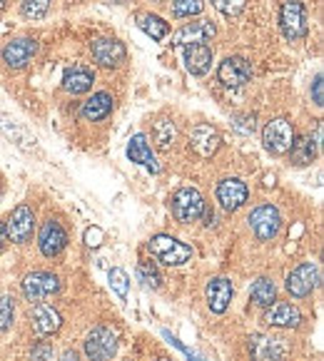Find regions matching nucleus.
<instances>
[{
    "mask_svg": "<svg viewBox=\"0 0 324 361\" xmlns=\"http://www.w3.org/2000/svg\"><path fill=\"white\" fill-rule=\"evenodd\" d=\"M148 252L152 255V259L162 262L167 267H180L190 262L192 257V247H187L185 242H180L172 234H155L148 242Z\"/></svg>",
    "mask_w": 324,
    "mask_h": 361,
    "instance_id": "f257e3e1",
    "label": "nucleus"
},
{
    "mask_svg": "<svg viewBox=\"0 0 324 361\" xmlns=\"http://www.w3.org/2000/svg\"><path fill=\"white\" fill-rule=\"evenodd\" d=\"M280 27H282V35L287 37L289 43H297V40L307 37L309 20H307L304 3H299V0H284L280 8Z\"/></svg>",
    "mask_w": 324,
    "mask_h": 361,
    "instance_id": "f03ea898",
    "label": "nucleus"
},
{
    "mask_svg": "<svg viewBox=\"0 0 324 361\" xmlns=\"http://www.w3.org/2000/svg\"><path fill=\"white\" fill-rule=\"evenodd\" d=\"M83 351H85L88 361H112L117 354V331L112 326H95L83 341Z\"/></svg>",
    "mask_w": 324,
    "mask_h": 361,
    "instance_id": "7ed1b4c3",
    "label": "nucleus"
},
{
    "mask_svg": "<svg viewBox=\"0 0 324 361\" xmlns=\"http://www.w3.org/2000/svg\"><path fill=\"white\" fill-rule=\"evenodd\" d=\"M262 142H265V149L275 157H282L287 154L289 147L294 142V128L287 117H272L270 123L262 130Z\"/></svg>",
    "mask_w": 324,
    "mask_h": 361,
    "instance_id": "20e7f679",
    "label": "nucleus"
},
{
    "mask_svg": "<svg viewBox=\"0 0 324 361\" xmlns=\"http://www.w3.org/2000/svg\"><path fill=\"white\" fill-rule=\"evenodd\" d=\"M170 207L180 224L197 222L202 214V207H205V197H202L200 190H195V187H182V190H177L175 195H172Z\"/></svg>",
    "mask_w": 324,
    "mask_h": 361,
    "instance_id": "39448f33",
    "label": "nucleus"
},
{
    "mask_svg": "<svg viewBox=\"0 0 324 361\" xmlns=\"http://www.w3.org/2000/svg\"><path fill=\"white\" fill-rule=\"evenodd\" d=\"M247 222L260 242H272L282 229V214L275 204H260L250 212Z\"/></svg>",
    "mask_w": 324,
    "mask_h": 361,
    "instance_id": "423d86ee",
    "label": "nucleus"
},
{
    "mask_svg": "<svg viewBox=\"0 0 324 361\" xmlns=\"http://www.w3.org/2000/svg\"><path fill=\"white\" fill-rule=\"evenodd\" d=\"M319 284V267L314 262H302L299 267H294L287 274V292L292 294L294 299H304L317 289Z\"/></svg>",
    "mask_w": 324,
    "mask_h": 361,
    "instance_id": "0eeeda50",
    "label": "nucleus"
},
{
    "mask_svg": "<svg viewBox=\"0 0 324 361\" xmlns=\"http://www.w3.org/2000/svg\"><path fill=\"white\" fill-rule=\"evenodd\" d=\"M250 356L252 361H287L289 344L280 336L255 334L250 336Z\"/></svg>",
    "mask_w": 324,
    "mask_h": 361,
    "instance_id": "6e6552de",
    "label": "nucleus"
},
{
    "mask_svg": "<svg viewBox=\"0 0 324 361\" xmlns=\"http://www.w3.org/2000/svg\"><path fill=\"white\" fill-rule=\"evenodd\" d=\"M90 55L100 68H120L128 58V50L125 45L117 40V37H95L90 43Z\"/></svg>",
    "mask_w": 324,
    "mask_h": 361,
    "instance_id": "1a4fd4ad",
    "label": "nucleus"
},
{
    "mask_svg": "<svg viewBox=\"0 0 324 361\" xmlns=\"http://www.w3.org/2000/svg\"><path fill=\"white\" fill-rule=\"evenodd\" d=\"M37 55V40L35 37H13L6 48L0 50V58L11 70H23L32 63Z\"/></svg>",
    "mask_w": 324,
    "mask_h": 361,
    "instance_id": "9d476101",
    "label": "nucleus"
},
{
    "mask_svg": "<svg viewBox=\"0 0 324 361\" xmlns=\"http://www.w3.org/2000/svg\"><path fill=\"white\" fill-rule=\"evenodd\" d=\"M60 287L63 284H60L58 274H53V271H32V274H28L23 279V294L30 302H40L45 297H53V294L60 292Z\"/></svg>",
    "mask_w": 324,
    "mask_h": 361,
    "instance_id": "9b49d317",
    "label": "nucleus"
},
{
    "mask_svg": "<svg viewBox=\"0 0 324 361\" xmlns=\"http://www.w3.org/2000/svg\"><path fill=\"white\" fill-rule=\"evenodd\" d=\"M217 80L224 87H242L252 80V65L250 60L239 58V55H229L220 63Z\"/></svg>",
    "mask_w": 324,
    "mask_h": 361,
    "instance_id": "f8f14e48",
    "label": "nucleus"
},
{
    "mask_svg": "<svg viewBox=\"0 0 324 361\" xmlns=\"http://www.w3.org/2000/svg\"><path fill=\"white\" fill-rule=\"evenodd\" d=\"M32 229H35V214H32V209L28 204H18L11 212V217H8V227H6L8 239L16 242V245H25V242H30Z\"/></svg>",
    "mask_w": 324,
    "mask_h": 361,
    "instance_id": "ddd939ff",
    "label": "nucleus"
},
{
    "mask_svg": "<svg viewBox=\"0 0 324 361\" xmlns=\"http://www.w3.org/2000/svg\"><path fill=\"white\" fill-rule=\"evenodd\" d=\"M37 247H40L43 257H48V259L58 257L68 247V232H65V227L58 219H48L40 227V232H37Z\"/></svg>",
    "mask_w": 324,
    "mask_h": 361,
    "instance_id": "4468645a",
    "label": "nucleus"
},
{
    "mask_svg": "<svg viewBox=\"0 0 324 361\" xmlns=\"http://www.w3.org/2000/svg\"><path fill=\"white\" fill-rule=\"evenodd\" d=\"M190 147L195 149L200 157H212L217 154V149L222 147V137H220L217 128H212L210 123H197L190 130Z\"/></svg>",
    "mask_w": 324,
    "mask_h": 361,
    "instance_id": "2eb2a0df",
    "label": "nucleus"
},
{
    "mask_svg": "<svg viewBox=\"0 0 324 361\" xmlns=\"http://www.w3.org/2000/svg\"><path fill=\"white\" fill-rule=\"evenodd\" d=\"M215 195H217V202L224 212H237V209L247 202L250 190H247L245 182L237 180V177H227V180H222L217 185V192H215Z\"/></svg>",
    "mask_w": 324,
    "mask_h": 361,
    "instance_id": "dca6fc26",
    "label": "nucleus"
},
{
    "mask_svg": "<svg viewBox=\"0 0 324 361\" xmlns=\"http://www.w3.org/2000/svg\"><path fill=\"white\" fill-rule=\"evenodd\" d=\"M215 32H217V27H215L212 20H205V18H200V20H192V23H185V25L180 27V30L172 35V43L175 45H197V43H208V40H212Z\"/></svg>",
    "mask_w": 324,
    "mask_h": 361,
    "instance_id": "f3484780",
    "label": "nucleus"
},
{
    "mask_svg": "<svg viewBox=\"0 0 324 361\" xmlns=\"http://www.w3.org/2000/svg\"><path fill=\"white\" fill-rule=\"evenodd\" d=\"M302 322V314L289 302H272L265 312V324L275 329H297Z\"/></svg>",
    "mask_w": 324,
    "mask_h": 361,
    "instance_id": "a211bd4d",
    "label": "nucleus"
},
{
    "mask_svg": "<svg viewBox=\"0 0 324 361\" xmlns=\"http://www.w3.org/2000/svg\"><path fill=\"white\" fill-rule=\"evenodd\" d=\"M92 82H95V73L85 63L70 65L63 75V90L70 92V95H85V92L92 90Z\"/></svg>",
    "mask_w": 324,
    "mask_h": 361,
    "instance_id": "6ab92c4d",
    "label": "nucleus"
},
{
    "mask_svg": "<svg viewBox=\"0 0 324 361\" xmlns=\"http://www.w3.org/2000/svg\"><path fill=\"white\" fill-rule=\"evenodd\" d=\"M112 110H115V97H112L110 92L100 90V92H92V95L83 102L80 117L88 120V123H100V120L112 115Z\"/></svg>",
    "mask_w": 324,
    "mask_h": 361,
    "instance_id": "aec40b11",
    "label": "nucleus"
},
{
    "mask_svg": "<svg viewBox=\"0 0 324 361\" xmlns=\"http://www.w3.org/2000/svg\"><path fill=\"white\" fill-rule=\"evenodd\" d=\"M182 60H185L187 73L202 78V75H208L210 68H212V50L205 43L185 45V48H182Z\"/></svg>",
    "mask_w": 324,
    "mask_h": 361,
    "instance_id": "412c9836",
    "label": "nucleus"
},
{
    "mask_svg": "<svg viewBox=\"0 0 324 361\" xmlns=\"http://www.w3.org/2000/svg\"><path fill=\"white\" fill-rule=\"evenodd\" d=\"M232 294H234V289L229 279H224V276L212 279V282L208 284V289H205V299H208L210 312H215V314L227 312L229 302H232Z\"/></svg>",
    "mask_w": 324,
    "mask_h": 361,
    "instance_id": "4be33fe9",
    "label": "nucleus"
},
{
    "mask_svg": "<svg viewBox=\"0 0 324 361\" xmlns=\"http://www.w3.org/2000/svg\"><path fill=\"white\" fill-rule=\"evenodd\" d=\"M63 326V317L55 307L50 304H35L32 307V329L37 331V336H50Z\"/></svg>",
    "mask_w": 324,
    "mask_h": 361,
    "instance_id": "5701e85b",
    "label": "nucleus"
},
{
    "mask_svg": "<svg viewBox=\"0 0 324 361\" xmlns=\"http://www.w3.org/2000/svg\"><path fill=\"white\" fill-rule=\"evenodd\" d=\"M128 157H130V162L143 165L145 170L152 172V175H160V165H157V159H155V152H152V147H150V142H148L145 135H135V137H130Z\"/></svg>",
    "mask_w": 324,
    "mask_h": 361,
    "instance_id": "b1692460",
    "label": "nucleus"
},
{
    "mask_svg": "<svg viewBox=\"0 0 324 361\" xmlns=\"http://www.w3.org/2000/svg\"><path fill=\"white\" fill-rule=\"evenodd\" d=\"M0 133L6 135L8 140H13V142L25 149V152H30V149L35 147V137H32L18 120H13V117H8V115H0Z\"/></svg>",
    "mask_w": 324,
    "mask_h": 361,
    "instance_id": "393cba45",
    "label": "nucleus"
},
{
    "mask_svg": "<svg viewBox=\"0 0 324 361\" xmlns=\"http://www.w3.org/2000/svg\"><path fill=\"white\" fill-rule=\"evenodd\" d=\"M152 140H155V145H157V149L170 152L177 140V125L172 123L170 117H157L152 123Z\"/></svg>",
    "mask_w": 324,
    "mask_h": 361,
    "instance_id": "a878e982",
    "label": "nucleus"
},
{
    "mask_svg": "<svg viewBox=\"0 0 324 361\" xmlns=\"http://www.w3.org/2000/svg\"><path fill=\"white\" fill-rule=\"evenodd\" d=\"M314 157H317V145H314V140H309L307 135L294 137L292 147H289V159H292V165L307 167L314 162Z\"/></svg>",
    "mask_w": 324,
    "mask_h": 361,
    "instance_id": "bb28decb",
    "label": "nucleus"
},
{
    "mask_svg": "<svg viewBox=\"0 0 324 361\" xmlns=\"http://www.w3.org/2000/svg\"><path fill=\"white\" fill-rule=\"evenodd\" d=\"M138 27L152 40H165L170 35V23H165L160 16H152V13H138Z\"/></svg>",
    "mask_w": 324,
    "mask_h": 361,
    "instance_id": "cd10ccee",
    "label": "nucleus"
},
{
    "mask_svg": "<svg viewBox=\"0 0 324 361\" xmlns=\"http://www.w3.org/2000/svg\"><path fill=\"white\" fill-rule=\"evenodd\" d=\"M250 297L252 302L257 304V307H270L272 302H277V287L272 279H267V276H260V279H255V284L250 287Z\"/></svg>",
    "mask_w": 324,
    "mask_h": 361,
    "instance_id": "c85d7f7f",
    "label": "nucleus"
},
{
    "mask_svg": "<svg viewBox=\"0 0 324 361\" xmlns=\"http://www.w3.org/2000/svg\"><path fill=\"white\" fill-rule=\"evenodd\" d=\"M53 0H20V13L28 20H43L50 13Z\"/></svg>",
    "mask_w": 324,
    "mask_h": 361,
    "instance_id": "c756f323",
    "label": "nucleus"
},
{
    "mask_svg": "<svg viewBox=\"0 0 324 361\" xmlns=\"http://www.w3.org/2000/svg\"><path fill=\"white\" fill-rule=\"evenodd\" d=\"M107 279H110V289L117 294V299H120V302H125V299H128V289H130L128 271L120 269V267H112L110 274H107Z\"/></svg>",
    "mask_w": 324,
    "mask_h": 361,
    "instance_id": "7c9ffc66",
    "label": "nucleus"
},
{
    "mask_svg": "<svg viewBox=\"0 0 324 361\" xmlns=\"http://www.w3.org/2000/svg\"><path fill=\"white\" fill-rule=\"evenodd\" d=\"M202 0H172L170 3V11H172V18L182 20V18H195L202 13Z\"/></svg>",
    "mask_w": 324,
    "mask_h": 361,
    "instance_id": "2f4dec72",
    "label": "nucleus"
},
{
    "mask_svg": "<svg viewBox=\"0 0 324 361\" xmlns=\"http://www.w3.org/2000/svg\"><path fill=\"white\" fill-rule=\"evenodd\" d=\"M138 274H140V279L145 282V287H150V289H157L160 284H162V274H160L157 264H155V262H150V259L140 262Z\"/></svg>",
    "mask_w": 324,
    "mask_h": 361,
    "instance_id": "473e14b6",
    "label": "nucleus"
},
{
    "mask_svg": "<svg viewBox=\"0 0 324 361\" xmlns=\"http://www.w3.org/2000/svg\"><path fill=\"white\" fill-rule=\"evenodd\" d=\"M224 18H234L247 8V0H210Z\"/></svg>",
    "mask_w": 324,
    "mask_h": 361,
    "instance_id": "72a5a7b5",
    "label": "nucleus"
},
{
    "mask_svg": "<svg viewBox=\"0 0 324 361\" xmlns=\"http://www.w3.org/2000/svg\"><path fill=\"white\" fill-rule=\"evenodd\" d=\"M13 317H16V309H13V299L0 297V331L11 329Z\"/></svg>",
    "mask_w": 324,
    "mask_h": 361,
    "instance_id": "f704fd0d",
    "label": "nucleus"
},
{
    "mask_svg": "<svg viewBox=\"0 0 324 361\" xmlns=\"http://www.w3.org/2000/svg\"><path fill=\"white\" fill-rule=\"evenodd\" d=\"M232 128L237 130L239 135H252L257 130V123H255V115H234V120H232Z\"/></svg>",
    "mask_w": 324,
    "mask_h": 361,
    "instance_id": "c9c22d12",
    "label": "nucleus"
},
{
    "mask_svg": "<svg viewBox=\"0 0 324 361\" xmlns=\"http://www.w3.org/2000/svg\"><path fill=\"white\" fill-rule=\"evenodd\" d=\"M50 356H53V346H50L48 341H37V344H32L30 361H50Z\"/></svg>",
    "mask_w": 324,
    "mask_h": 361,
    "instance_id": "e433bc0d",
    "label": "nucleus"
},
{
    "mask_svg": "<svg viewBox=\"0 0 324 361\" xmlns=\"http://www.w3.org/2000/svg\"><path fill=\"white\" fill-rule=\"evenodd\" d=\"M102 239H105V232H102L100 227H88V229H85V245L90 247V250L100 247V245H102Z\"/></svg>",
    "mask_w": 324,
    "mask_h": 361,
    "instance_id": "4c0bfd02",
    "label": "nucleus"
},
{
    "mask_svg": "<svg viewBox=\"0 0 324 361\" xmlns=\"http://www.w3.org/2000/svg\"><path fill=\"white\" fill-rule=\"evenodd\" d=\"M312 100L317 107L324 105V95H322V73L314 75V82H312Z\"/></svg>",
    "mask_w": 324,
    "mask_h": 361,
    "instance_id": "58836bf2",
    "label": "nucleus"
},
{
    "mask_svg": "<svg viewBox=\"0 0 324 361\" xmlns=\"http://www.w3.org/2000/svg\"><path fill=\"white\" fill-rule=\"evenodd\" d=\"M165 336H167V339L172 341V346H177V349H180L182 354H185V356H187V359H190V361H202L200 356H197V354H192V351L187 349V346H182V341H177L175 336H170V331H165Z\"/></svg>",
    "mask_w": 324,
    "mask_h": 361,
    "instance_id": "ea45409f",
    "label": "nucleus"
},
{
    "mask_svg": "<svg viewBox=\"0 0 324 361\" xmlns=\"http://www.w3.org/2000/svg\"><path fill=\"white\" fill-rule=\"evenodd\" d=\"M200 219H202V224H205V227H210V224L215 222V212H212V209L208 207V202H205V207H202V214H200Z\"/></svg>",
    "mask_w": 324,
    "mask_h": 361,
    "instance_id": "a19ab883",
    "label": "nucleus"
},
{
    "mask_svg": "<svg viewBox=\"0 0 324 361\" xmlns=\"http://www.w3.org/2000/svg\"><path fill=\"white\" fill-rule=\"evenodd\" d=\"M58 361H80V354L75 349H68V351H63V356H60Z\"/></svg>",
    "mask_w": 324,
    "mask_h": 361,
    "instance_id": "79ce46f5",
    "label": "nucleus"
},
{
    "mask_svg": "<svg viewBox=\"0 0 324 361\" xmlns=\"http://www.w3.org/2000/svg\"><path fill=\"white\" fill-rule=\"evenodd\" d=\"M6 242H8L6 227H3V224H0V252H3V247H6Z\"/></svg>",
    "mask_w": 324,
    "mask_h": 361,
    "instance_id": "37998d69",
    "label": "nucleus"
},
{
    "mask_svg": "<svg viewBox=\"0 0 324 361\" xmlns=\"http://www.w3.org/2000/svg\"><path fill=\"white\" fill-rule=\"evenodd\" d=\"M8 3H11V0H0V11H6V8H8Z\"/></svg>",
    "mask_w": 324,
    "mask_h": 361,
    "instance_id": "c03bdc74",
    "label": "nucleus"
},
{
    "mask_svg": "<svg viewBox=\"0 0 324 361\" xmlns=\"http://www.w3.org/2000/svg\"><path fill=\"white\" fill-rule=\"evenodd\" d=\"M3 195H6V187H3V182H0V200H3Z\"/></svg>",
    "mask_w": 324,
    "mask_h": 361,
    "instance_id": "a18cd8bd",
    "label": "nucleus"
},
{
    "mask_svg": "<svg viewBox=\"0 0 324 361\" xmlns=\"http://www.w3.org/2000/svg\"><path fill=\"white\" fill-rule=\"evenodd\" d=\"M112 3H117V6H125V3H128V0H112Z\"/></svg>",
    "mask_w": 324,
    "mask_h": 361,
    "instance_id": "49530a36",
    "label": "nucleus"
},
{
    "mask_svg": "<svg viewBox=\"0 0 324 361\" xmlns=\"http://www.w3.org/2000/svg\"><path fill=\"white\" fill-rule=\"evenodd\" d=\"M155 361H172V359H167V356H157Z\"/></svg>",
    "mask_w": 324,
    "mask_h": 361,
    "instance_id": "de8ad7c7",
    "label": "nucleus"
},
{
    "mask_svg": "<svg viewBox=\"0 0 324 361\" xmlns=\"http://www.w3.org/2000/svg\"><path fill=\"white\" fill-rule=\"evenodd\" d=\"M152 3H165V0H152Z\"/></svg>",
    "mask_w": 324,
    "mask_h": 361,
    "instance_id": "09e8293b",
    "label": "nucleus"
}]
</instances>
